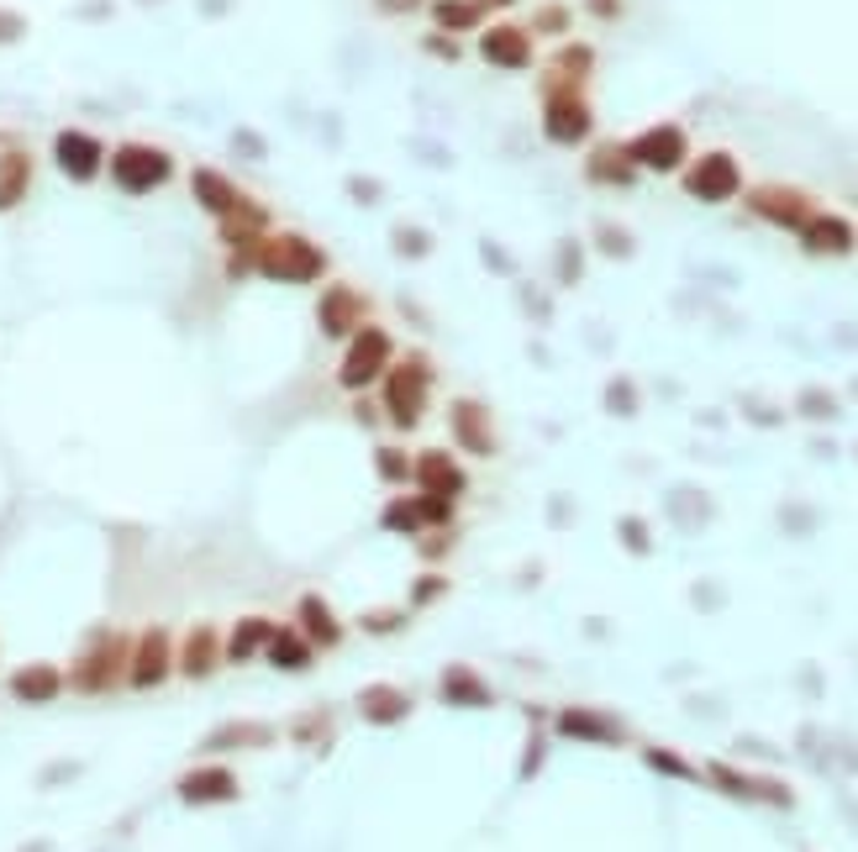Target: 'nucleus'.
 <instances>
[{
  "instance_id": "f257e3e1",
  "label": "nucleus",
  "mask_w": 858,
  "mask_h": 852,
  "mask_svg": "<svg viewBox=\"0 0 858 852\" xmlns=\"http://www.w3.org/2000/svg\"><path fill=\"white\" fill-rule=\"evenodd\" d=\"M432 389H438V363L427 358V348L395 353L385 380L374 384V400H380V416H385L390 432L412 437L416 427L427 421V411H432Z\"/></svg>"
},
{
  "instance_id": "f03ea898",
  "label": "nucleus",
  "mask_w": 858,
  "mask_h": 852,
  "mask_svg": "<svg viewBox=\"0 0 858 852\" xmlns=\"http://www.w3.org/2000/svg\"><path fill=\"white\" fill-rule=\"evenodd\" d=\"M253 274L274 285H317L326 274V248H317L306 232H269L253 248Z\"/></svg>"
},
{
  "instance_id": "7ed1b4c3",
  "label": "nucleus",
  "mask_w": 858,
  "mask_h": 852,
  "mask_svg": "<svg viewBox=\"0 0 858 852\" xmlns=\"http://www.w3.org/2000/svg\"><path fill=\"white\" fill-rule=\"evenodd\" d=\"M395 363V337H390L380 322H364L343 343V358H337V389L343 395H369L374 384L385 380V369Z\"/></svg>"
},
{
  "instance_id": "20e7f679",
  "label": "nucleus",
  "mask_w": 858,
  "mask_h": 852,
  "mask_svg": "<svg viewBox=\"0 0 858 852\" xmlns=\"http://www.w3.org/2000/svg\"><path fill=\"white\" fill-rule=\"evenodd\" d=\"M448 437L458 458H496L501 453V432H496V411L479 395H453L448 400Z\"/></svg>"
},
{
  "instance_id": "39448f33",
  "label": "nucleus",
  "mask_w": 858,
  "mask_h": 852,
  "mask_svg": "<svg viewBox=\"0 0 858 852\" xmlns=\"http://www.w3.org/2000/svg\"><path fill=\"white\" fill-rule=\"evenodd\" d=\"M458 500L448 495H421V490H395L380 511V527L385 531H406V537H421V531H448L453 527V511Z\"/></svg>"
},
{
  "instance_id": "423d86ee",
  "label": "nucleus",
  "mask_w": 858,
  "mask_h": 852,
  "mask_svg": "<svg viewBox=\"0 0 858 852\" xmlns=\"http://www.w3.org/2000/svg\"><path fill=\"white\" fill-rule=\"evenodd\" d=\"M175 175V158L153 143H121L111 153V179H117L127 195H148V190H164Z\"/></svg>"
},
{
  "instance_id": "0eeeda50",
  "label": "nucleus",
  "mask_w": 858,
  "mask_h": 852,
  "mask_svg": "<svg viewBox=\"0 0 858 852\" xmlns=\"http://www.w3.org/2000/svg\"><path fill=\"white\" fill-rule=\"evenodd\" d=\"M117 679H127V643H121L117 632H100V637L85 647V658L69 669V689H80V695H106Z\"/></svg>"
},
{
  "instance_id": "6e6552de",
  "label": "nucleus",
  "mask_w": 858,
  "mask_h": 852,
  "mask_svg": "<svg viewBox=\"0 0 858 852\" xmlns=\"http://www.w3.org/2000/svg\"><path fill=\"white\" fill-rule=\"evenodd\" d=\"M364 322H369V295L364 290L332 279V285L317 295V332H322L326 343H348Z\"/></svg>"
},
{
  "instance_id": "1a4fd4ad",
  "label": "nucleus",
  "mask_w": 858,
  "mask_h": 852,
  "mask_svg": "<svg viewBox=\"0 0 858 852\" xmlns=\"http://www.w3.org/2000/svg\"><path fill=\"white\" fill-rule=\"evenodd\" d=\"M412 490L458 500L469 490V469H464V458H458L453 447H421L412 458Z\"/></svg>"
},
{
  "instance_id": "9d476101",
  "label": "nucleus",
  "mask_w": 858,
  "mask_h": 852,
  "mask_svg": "<svg viewBox=\"0 0 858 852\" xmlns=\"http://www.w3.org/2000/svg\"><path fill=\"white\" fill-rule=\"evenodd\" d=\"M738 190H742V169L732 153H701V158L690 164V175H684V195H695V201H706V206L732 201Z\"/></svg>"
},
{
  "instance_id": "9b49d317",
  "label": "nucleus",
  "mask_w": 858,
  "mask_h": 852,
  "mask_svg": "<svg viewBox=\"0 0 858 852\" xmlns=\"http://www.w3.org/2000/svg\"><path fill=\"white\" fill-rule=\"evenodd\" d=\"M169 669H175V637L164 626H148L127 652V684L132 689H158L169 679Z\"/></svg>"
},
{
  "instance_id": "f8f14e48",
  "label": "nucleus",
  "mask_w": 858,
  "mask_h": 852,
  "mask_svg": "<svg viewBox=\"0 0 858 852\" xmlns=\"http://www.w3.org/2000/svg\"><path fill=\"white\" fill-rule=\"evenodd\" d=\"M591 106H585V95L580 89H553V95H543V132L553 137V143H585L591 137Z\"/></svg>"
},
{
  "instance_id": "ddd939ff",
  "label": "nucleus",
  "mask_w": 858,
  "mask_h": 852,
  "mask_svg": "<svg viewBox=\"0 0 858 852\" xmlns=\"http://www.w3.org/2000/svg\"><path fill=\"white\" fill-rule=\"evenodd\" d=\"M627 153H632V164H637V169L669 175V169H680V164H684V132L675 127V121L648 127V132H637V137L627 143Z\"/></svg>"
},
{
  "instance_id": "4468645a",
  "label": "nucleus",
  "mask_w": 858,
  "mask_h": 852,
  "mask_svg": "<svg viewBox=\"0 0 858 852\" xmlns=\"http://www.w3.org/2000/svg\"><path fill=\"white\" fill-rule=\"evenodd\" d=\"M479 59L496 63V69H533V32L516 27V22H496V27H479Z\"/></svg>"
},
{
  "instance_id": "2eb2a0df",
  "label": "nucleus",
  "mask_w": 858,
  "mask_h": 852,
  "mask_svg": "<svg viewBox=\"0 0 858 852\" xmlns=\"http://www.w3.org/2000/svg\"><path fill=\"white\" fill-rule=\"evenodd\" d=\"M748 211L764 216V221H774V227H790V232H800V227L817 216V206H811L800 190H785V184H759V190L748 195Z\"/></svg>"
},
{
  "instance_id": "dca6fc26",
  "label": "nucleus",
  "mask_w": 858,
  "mask_h": 852,
  "mask_svg": "<svg viewBox=\"0 0 858 852\" xmlns=\"http://www.w3.org/2000/svg\"><path fill=\"white\" fill-rule=\"evenodd\" d=\"M53 164H59L74 184H90V179L100 175V164H106V147H100L95 132H74V127H69V132L53 137Z\"/></svg>"
},
{
  "instance_id": "f3484780",
  "label": "nucleus",
  "mask_w": 858,
  "mask_h": 852,
  "mask_svg": "<svg viewBox=\"0 0 858 852\" xmlns=\"http://www.w3.org/2000/svg\"><path fill=\"white\" fill-rule=\"evenodd\" d=\"M179 800L184 805H227L237 800V773L227 764H201L179 779Z\"/></svg>"
},
{
  "instance_id": "a211bd4d",
  "label": "nucleus",
  "mask_w": 858,
  "mask_h": 852,
  "mask_svg": "<svg viewBox=\"0 0 858 852\" xmlns=\"http://www.w3.org/2000/svg\"><path fill=\"white\" fill-rule=\"evenodd\" d=\"M222 658H227V643H222L216 626H195L175 652V663H179V674L184 679H211L216 669H222Z\"/></svg>"
},
{
  "instance_id": "6ab92c4d",
  "label": "nucleus",
  "mask_w": 858,
  "mask_h": 852,
  "mask_svg": "<svg viewBox=\"0 0 858 852\" xmlns=\"http://www.w3.org/2000/svg\"><path fill=\"white\" fill-rule=\"evenodd\" d=\"M800 248L817 253V259H843V253L854 248V227H848L843 216H832V211H817V216L800 227Z\"/></svg>"
},
{
  "instance_id": "aec40b11",
  "label": "nucleus",
  "mask_w": 858,
  "mask_h": 852,
  "mask_svg": "<svg viewBox=\"0 0 858 852\" xmlns=\"http://www.w3.org/2000/svg\"><path fill=\"white\" fill-rule=\"evenodd\" d=\"M296 632L306 637L311 647H337L343 643V621L332 616V605H326L322 595H300L296 605Z\"/></svg>"
},
{
  "instance_id": "412c9836",
  "label": "nucleus",
  "mask_w": 858,
  "mask_h": 852,
  "mask_svg": "<svg viewBox=\"0 0 858 852\" xmlns=\"http://www.w3.org/2000/svg\"><path fill=\"white\" fill-rule=\"evenodd\" d=\"M190 195H195L201 211L216 216V221H222V216H233V211L242 206V190H237L222 169H195V175H190Z\"/></svg>"
},
{
  "instance_id": "4be33fe9",
  "label": "nucleus",
  "mask_w": 858,
  "mask_h": 852,
  "mask_svg": "<svg viewBox=\"0 0 858 852\" xmlns=\"http://www.w3.org/2000/svg\"><path fill=\"white\" fill-rule=\"evenodd\" d=\"M358 716L369 727H395V721L412 716V695L395 689V684H369V689H358Z\"/></svg>"
},
{
  "instance_id": "5701e85b",
  "label": "nucleus",
  "mask_w": 858,
  "mask_h": 852,
  "mask_svg": "<svg viewBox=\"0 0 858 852\" xmlns=\"http://www.w3.org/2000/svg\"><path fill=\"white\" fill-rule=\"evenodd\" d=\"M591 69H595V53L585 43H563L559 53H553V63H548V74H543V95H553V89H580Z\"/></svg>"
},
{
  "instance_id": "b1692460",
  "label": "nucleus",
  "mask_w": 858,
  "mask_h": 852,
  "mask_svg": "<svg viewBox=\"0 0 858 852\" xmlns=\"http://www.w3.org/2000/svg\"><path fill=\"white\" fill-rule=\"evenodd\" d=\"M63 684H69V679H63L53 663H27V669L11 674V695H16L22 706H48V700L63 695Z\"/></svg>"
},
{
  "instance_id": "393cba45",
  "label": "nucleus",
  "mask_w": 858,
  "mask_h": 852,
  "mask_svg": "<svg viewBox=\"0 0 858 852\" xmlns=\"http://www.w3.org/2000/svg\"><path fill=\"white\" fill-rule=\"evenodd\" d=\"M585 175H591L595 184H632V179H637V164H632L627 143H595L591 158H585Z\"/></svg>"
},
{
  "instance_id": "a878e982",
  "label": "nucleus",
  "mask_w": 858,
  "mask_h": 852,
  "mask_svg": "<svg viewBox=\"0 0 858 852\" xmlns=\"http://www.w3.org/2000/svg\"><path fill=\"white\" fill-rule=\"evenodd\" d=\"M438 695H443L448 706H496V689L485 684V679L464 669V663H453L443 669V684H438Z\"/></svg>"
},
{
  "instance_id": "bb28decb",
  "label": "nucleus",
  "mask_w": 858,
  "mask_h": 852,
  "mask_svg": "<svg viewBox=\"0 0 858 852\" xmlns=\"http://www.w3.org/2000/svg\"><path fill=\"white\" fill-rule=\"evenodd\" d=\"M27 184H32V158L22 147H5V153H0V211L22 206Z\"/></svg>"
},
{
  "instance_id": "cd10ccee",
  "label": "nucleus",
  "mask_w": 858,
  "mask_h": 852,
  "mask_svg": "<svg viewBox=\"0 0 858 852\" xmlns=\"http://www.w3.org/2000/svg\"><path fill=\"white\" fill-rule=\"evenodd\" d=\"M427 11H432V22H438V32H448V37H458V32H479V27H485V5H479V0H432Z\"/></svg>"
},
{
  "instance_id": "c85d7f7f",
  "label": "nucleus",
  "mask_w": 858,
  "mask_h": 852,
  "mask_svg": "<svg viewBox=\"0 0 858 852\" xmlns=\"http://www.w3.org/2000/svg\"><path fill=\"white\" fill-rule=\"evenodd\" d=\"M311 652H317V647L306 643L296 626H274V637L264 643V658L274 663V669H306V663H311Z\"/></svg>"
},
{
  "instance_id": "c756f323",
  "label": "nucleus",
  "mask_w": 858,
  "mask_h": 852,
  "mask_svg": "<svg viewBox=\"0 0 858 852\" xmlns=\"http://www.w3.org/2000/svg\"><path fill=\"white\" fill-rule=\"evenodd\" d=\"M559 732L563 736H591V742H622V727L600 710H563L559 716Z\"/></svg>"
},
{
  "instance_id": "7c9ffc66",
  "label": "nucleus",
  "mask_w": 858,
  "mask_h": 852,
  "mask_svg": "<svg viewBox=\"0 0 858 852\" xmlns=\"http://www.w3.org/2000/svg\"><path fill=\"white\" fill-rule=\"evenodd\" d=\"M274 637V621H264V616H242L233 626V637H227V658L233 663H248L253 652H264V643Z\"/></svg>"
},
{
  "instance_id": "2f4dec72",
  "label": "nucleus",
  "mask_w": 858,
  "mask_h": 852,
  "mask_svg": "<svg viewBox=\"0 0 858 852\" xmlns=\"http://www.w3.org/2000/svg\"><path fill=\"white\" fill-rule=\"evenodd\" d=\"M412 458L416 453H406V442H380V447H374V473H380V484L406 490V484H412Z\"/></svg>"
},
{
  "instance_id": "473e14b6",
  "label": "nucleus",
  "mask_w": 858,
  "mask_h": 852,
  "mask_svg": "<svg viewBox=\"0 0 858 852\" xmlns=\"http://www.w3.org/2000/svg\"><path fill=\"white\" fill-rule=\"evenodd\" d=\"M390 248H395V259H432V248H438V237L427 232V227H416V221H401V227H390Z\"/></svg>"
},
{
  "instance_id": "72a5a7b5",
  "label": "nucleus",
  "mask_w": 858,
  "mask_h": 852,
  "mask_svg": "<svg viewBox=\"0 0 858 852\" xmlns=\"http://www.w3.org/2000/svg\"><path fill=\"white\" fill-rule=\"evenodd\" d=\"M595 248H600L606 259H632V248H637V242H632V232L611 227V221H600V227H595Z\"/></svg>"
},
{
  "instance_id": "f704fd0d",
  "label": "nucleus",
  "mask_w": 858,
  "mask_h": 852,
  "mask_svg": "<svg viewBox=\"0 0 858 852\" xmlns=\"http://www.w3.org/2000/svg\"><path fill=\"white\" fill-rule=\"evenodd\" d=\"M269 742V727H222L211 732V747H264Z\"/></svg>"
},
{
  "instance_id": "c9c22d12",
  "label": "nucleus",
  "mask_w": 858,
  "mask_h": 852,
  "mask_svg": "<svg viewBox=\"0 0 858 852\" xmlns=\"http://www.w3.org/2000/svg\"><path fill=\"white\" fill-rule=\"evenodd\" d=\"M796 411L806 416V421H832V416L843 411L837 400H832L827 389H800V400H796Z\"/></svg>"
},
{
  "instance_id": "e433bc0d",
  "label": "nucleus",
  "mask_w": 858,
  "mask_h": 852,
  "mask_svg": "<svg viewBox=\"0 0 858 852\" xmlns=\"http://www.w3.org/2000/svg\"><path fill=\"white\" fill-rule=\"evenodd\" d=\"M585 274V248L574 242V237H563L559 242V285H574Z\"/></svg>"
},
{
  "instance_id": "4c0bfd02",
  "label": "nucleus",
  "mask_w": 858,
  "mask_h": 852,
  "mask_svg": "<svg viewBox=\"0 0 858 852\" xmlns=\"http://www.w3.org/2000/svg\"><path fill=\"white\" fill-rule=\"evenodd\" d=\"M606 411L611 416H637V389H632V380L606 384Z\"/></svg>"
},
{
  "instance_id": "58836bf2",
  "label": "nucleus",
  "mask_w": 858,
  "mask_h": 852,
  "mask_svg": "<svg viewBox=\"0 0 858 852\" xmlns=\"http://www.w3.org/2000/svg\"><path fill=\"white\" fill-rule=\"evenodd\" d=\"M448 595V579L443 574H421L416 579V589H412V605H432V600H443Z\"/></svg>"
},
{
  "instance_id": "ea45409f",
  "label": "nucleus",
  "mask_w": 858,
  "mask_h": 852,
  "mask_svg": "<svg viewBox=\"0 0 858 852\" xmlns=\"http://www.w3.org/2000/svg\"><path fill=\"white\" fill-rule=\"evenodd\" d=\"M421 48H427V53H432V59H458V53H464V48H458V43H453V37H448V32H427V37H421Z\"/></svg>"
},
{
  "instance_id": "a19ab883",
  "label": "nucleus",
  "mask_w": 858,
  "mask_h": 852,
  "mask_svg": "<svg viewBox=\"0 0 858 852\" xmlns=\"http://www.w3.org/2000/svg\"><path fill=\"white\" fill-rule=\"evenodd\" d=\"M648 764L658 768V773H680V779H695V768H684V758L664 753V747H648Z\"/></svg>"
},
{
  "instance_id": "79ce46f5",
  "label": "nucleus",
  "mask_w": 858,
  "mask_h": 852,
  "mask_svg": "<svg viewBox=\"0 0 858 852\" xmlns=\"http://www.w3.org/2000/svg\"><path fill=\"white\" fill-rule=\"evenodd\" d=\"M479 253H485V268H496V274H516V264H511V253H505L501 242H479Z\"/></svg>"
},
{
  "instance_id": "37998d69",
  "label": "nucleus",
  "mask_w": 858,
  "mask_h": 852,
  "mask_svg": "<svg viewBox=\"0 0 858 852\" xmlns=\"http://www.w3.org/2000/svg\"><path fill=\"white\" fill-rule=\"evenodd\" d=\"M563 27H569V11H563V5H548V11L533 16V32H563Z\"/></svg>"
},
{
  "instance_id": "c03bdc74",
  "label": "nucleus",
  "mask_w": 858,
  "mask_h": 852,
  "mask_svg": "<svg viewBox=\"0 0 858 852\" xmlns=\"http://www.w3.org/2000/svg\"><path fill=\"white\" fill-rule=\"evenodd\" d=\"M448 542H453V527H448V531H421V559L438 563V559H443Z\"/></svg>"
},
{
  "instance_id": "a18cd8bd",
  "label": "nucleus",
  "mask_w": 858,
  "mask_h": 852,
  "mask_svg": "<svg viewBox=\"0 0 858 852\" xmlns=\"http://www.w3.org/2000/svg\"><path fill=\"white\" fill-rule=\"evenodd\" d=\"M622 537H627V548H632V553H648V527H643L637 516H627V521H622Z\"/></svg>"
},
{
  "instance_id": "49530a36",
  "label": "nucleus",
  "mask_w": 858,
  "mask_h": 852,
  "mask_svg": "<svg viewBox=\"0 0 858 852\" xmlns=\"http://www.w3.org/2000/svg\"><path fill=\"white\" fill-rule=\"evenodd\" d=\"M354 421H358V427H374V421H385V416H380V400H369V395H354Z\"/></svg>"
},
{
  "instance_id": "de8ad7c7",
  "label": "nucleus",
  "mask_w": 858,
  "mask_h": 852,
  "mask_svg": "<svg viewBox=\"0 0 858 852\" xmlns=\"http://www.w3.org/2000/svg\"><path fill=\"white\" fill-rule=\"evenodd\" d=\"M348 195H354V201H369V206H374V201H380V195H385V190H380V179H348Z\"/></svg>"
},
{
  "instance_id": "09e8293b",
  "label": "nucleus",
  "mask_w": 858,
  "mask_h": 852,
  "mask_svg": "<svg viewBox=\"0 0 858 852\" xmlns=\"http://www.w3.org/2000/svg\"><path fill=\"white\" fill-rule=\"evenodd\" d=\"M22 32H27V22H22L16 11H0V43H16Z\"/></svg>"
},
{
  "instance_id": "8fccbe9b",
  "label": "nucleus",
  "mask_w": 858,
  "mask_h": 852,
  "mask_svg": "<svg viewBox=\"0 0 858 852\" xmlns=\"http://www.w3.org/2000/svg\"><path fill=\"white\" fill-rule=\"evenodd\" d=\"M364 626H369V632H395V626H401V611H374V616H364Z\"/></svg>"
},
{
  "instance_id": "3c124183",
  "label": "nucleus",
  "mask_w": 858,
  "mask_h": 852,
  "mask_svg": "<svg viewBox=\"0 0 858 852\" xmlns=\"http://www.w3.org/2000/svg\"><path fill=\"white\" fill-rule=\"evenodd\" d=\"M233 153H248V158H264V143H259L253 132H237V137H233Z\"/></svg>"
},
{
  "instance_id": "603ef678",
  "label": "nucleus",
  "mask_w": 858,
  "mask_h": 852,
  "mask_svg": "<svg viewBox=\"0 0 858 852\" xmlns=\"http://www.w3.org/2000/svg\"><path fill=\"white\" fill-rule=\"evenodd\" d=\"M742 411L753 416V421H764V427H774V421H779V411H774V406H764V400H742Z\"/></svg>"
},
{
  "instance_id": "864d4df0",
  "label": "nucleus",
  "mask_w": 858,
  "mask_h": 852,
  "mask_svg": "<svg viewBox=\"0 0 858 852\" xmlns=\"http://www.w3.org/2000/svg\"><path fill=\"white\" fill-rule=\"evenodd\" d=\"M591 11H595V16H606V22H611V16H622V0H591Z\"/></svg>"
},
{
  "instance_id": "5fc2aeb1",
  "label": "nucleus",
  "mask_w": 858,
  "mask_h": 852,
  "mask_svg": "<svg viewBox=\"0 0 858 852\" xmlns=\"http://www.w3.org/2000/svg\"><path fill=\"white\" fill-rule=\"evenodd\" d=\"M385 16H401V11H416V0H374Z\"/></svg>"
},
{
  "instance_id": "6e6d98bb",
  "label": "nucleus",
  "mask_w": 858,
  "mask_h": 852,
  "mask_svg": "<svg viewBox=\"0 0 858 852\" xmlns=\"http://www.w3.org/2000/svg\"><path fill=\"white\" fill-rule=\"evenodd\" d=\"M479 5H485V11H490V5H516V0H479Z\"/></svg>"
}]
</instances>
